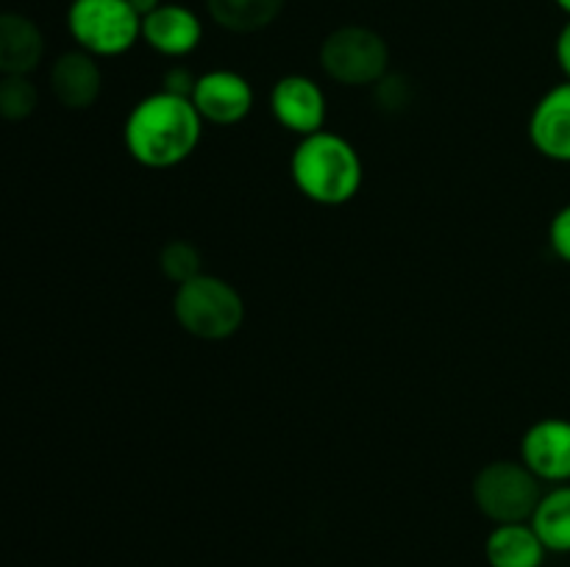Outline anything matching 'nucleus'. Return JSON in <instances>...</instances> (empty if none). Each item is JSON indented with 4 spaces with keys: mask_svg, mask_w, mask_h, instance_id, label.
Wrapping results in <instances>:
<instances>
[{
    "mask_svg": "<svg viewBox=\"0 0 570 567\" xmlns=\"http://www.w3.org/2000/svg\"><path fill=\"white\" fill-rule=\"evenodd\" d=\"M546 545L532 523H504L490 531L484 556L490 567H543Z\"/></svg>",
    "mask_w": 570,
    "mask_h": 567,
    "instance_id": "4468645a",
    "label": "nucleus"
},
{
    "mask_svg": "<svg viewBox=\"0 0 570 567\" xmlns=\"http://www.w3.org/2000/svg\"><path fill=\"white\" fill-rule=\"evenodd\" d=\"M521 461L543 484H570V420L543 417L521 439Z\"/></svg>",
    "mask_w": 570,
    "mask_h": 567,
    "instance_id": "1a4fd4ad",
    "label": "nucleus"
},
{
    "mask_svg": "<svg viewBox=\"0 0 570 567\" xmlns=\"http://www.w3.org/2000/svg\"><path fill=\"white\" fill-rule=\"evenodd\" d=\"M39 103V92L28 76H0V117L9 122H20L33 115Z\"/></svg>",
    "mask_w": 570,
    "mask_h": 567,
    "instance_id": "f3484780",
    "label": "nucleus"
},
{
    "mask_svg": "<svg viewBox=\"0 0 570 567\" xmlns=\"http://www.w3.org/2000/svg\"><path fill=\"white\" fill-rule=\"evenodd\" d=\"M50 92L65 109L81 111L95 106L104 92V70L98 59L81 48L61 53L50 67Z\"/></svg>",
    "mask_w": 570,
    "mask_h": 567,
    "instance_id": "f8f14e48",
    "label": "nucleus"
},
{
    "mask_svg": "<svg viewBox=\"0 0 570 567\" xmlns=\"http://www.w3.org/2000/svg\"><path fill=\"white\" fill-rule=\"evenodd\" d=\"M289 176L298 192L317 206H345L360 195L365 165L354 145L334 131L301 137L289 159Z\"/></svg>",
    "mask_w": 570,
    "mask_h": 567,
    "instance_id": "f03ea898",
    "label": "nucleus"
},
{
    "mask_svg": "<svg viewBox=\"0 0 570 567\" xmlns=\"http://www.w3.org/2000/svg\"><path fill=\"white\" fill-rule=\"evenodd\" d=\"M271 111L282 128L295 137H309L326 128L328 103L321 83L309 76H284L271 89Z\"/></svg>",
    "mask_w": 570,
    "mask_h": 567,
    "instance_id": "6e6552de",
    "label": "nucleus"
},
{
    "mask_svg": "<svg viewBox=\"0 0 570 567\" xmlns=\"http://www.w3.org/2000/svg\"><path fill=\"white\" fill-rule=\"evenodd\" d=\"M204 126L193 100L159 89L128 111L122 122V145L137 165L170 170L198 150Z\"/></svg>",
    "mask_w": 570,
    "mask_h": 567,
    "instance_id": "f257e3e1",
    "label": "nucleus"
},
{
    "mask_svg": "<svg viewBox=\"0 0 570 567\" xmlns=\"http://www.w3.org/2000/svg\"><path fill=\"white\" fill-rule=\"evenodd\" d=\"M173 317L189 337L204 339V342H220L243 328L245 300L226 278L200 272L176 287Z\"/></svg>",
    "mask_w": 570,
    "mask_h": 567,
    "instance_id": "7ed1b4c3",
    "label": "nucleus"
},
{
    "mask_svg": "<svg viewBox=\"0 0 570 567\" xmlns=\"http://www.w3.org/2000/svg\"><path fill=\"white\" fill-rule=\"evenodd\" d=\"M557 6H560V11H566V14L570 17V0H554Z\"/></svg>",
    "mask_w": 570,
    "mask_h": 567,
    "instance_id": "b1692460",
    "label": "nucleus"
},
{
    "mask_svg": "<svg viewBox=\"0 0 570 567\" xmlns=\"http://www.w3.org/2000/svg\"><path fill=\"white\" fill-rule=\"evenodd\" d=\"M554 59L557 67L562 70V76H566V81H570V17L554 39Z\"/></svg>",
    "mask_w": 570,
    "mask_h": 567,
    "instance_id": "4be33fe9",
    "label": "nucleus"
},
{
    "mask_svg": "<svg viewBox=\"0 0 570 567\" xmlns=\"http://www.w3.org/2000/svg\"><path fill=\"white\" fill-rule=\"evenodd\" d=\"M529 139L540 156L570 165V81L551 87L529 115Z\"/></svg>",
    "mask_w": 570,
    "mask_h": 567,
    "instance_id": "9b49d317",
    "label": "nucleus"
},
{
    "mask_svg": "<svg viewBox=\"0 0 570 567\" xmlns=\"http://www.w3.org/2000/svg\"><path fill=\"white\" fill-rule=\"evenodd\" d=\"M549 245L557 259L570 265V203L562 206L549 222Z\"/></svg>",
    "mask_w": 570,
    "mask_h": 567,
    "instance_id": "aec40b11",
    "label": "nucleus"
},
{
    "mask_svg": "<svg viewBox=\"0 0 570 567\" xmlns=\"http://www.w3.org/2000/svg\"><path fill=\"white\" fill-rule=\"evenodd\" d=\"M193 106L198 109L200 120L212 126H237L254 111L256 92L245 76L234 70H209L200 72L195 81Z\"/></svg>",
    "mask_w": 570,
    "mask_h": 567,
    "instance_id": "0eeeda50",
    "label": "nucleus"
},
{
    "mask_svg": "<svg viewBox=\"0 0 570 567\" xmlns=\"http://www.w3.org/2000/svg\"><path fill=\"white\" fill-rule=\"evenodd\" d=\"M45 56V37L31 17L0 11V76H31Z\"/></svg>",
    "mask_w": 570,
    "mask_h": 567,
    "instance_id": "ddd939ff",
    "label": "nucleus"
},
{
    "mask_svg": "<svg viewBox=\"0 0 570 567\" xmlns=\"http://www.w3.org/2000/svg\"><path fill=\"white\" fill-rule=\"evenodd\" d=\"M543 498V481L521 459H495L473 478V504L495 526L529 523Z\"/></svg>",
    "mask_w": 570,
    "mask_h": 567,
    "instance_id": "39448f33",
    "label": "nucleus"
},
{
    "mask_svg": "<svg viewBox=\"0 0 570 567\" xmlns=\"http://www.w3.org/2000/svg\"><path fill=\"white\" fill-rule=\"evenodd\" d=\"M67 31L95 59H115L142 42V17L128 0H72Z\"/></svg>",
    "mask_w": 570,
    "mask_h": 567,
    "instance_id": "20e7f679",
    "label": "nucleus"
},
{
    "mask_svg": "<svg viewBox=\"0 0 570 567\" xmlns=\"http://www.w3.org/2000/svg\"><path fill=\"white\" fill-rule=\"evenodd\" d=\"M195 81H198V76H193V72L187 70V67H170V70L165 72V87L167 92L173 94H184V98H189L195 89Z\"/></svg>",
    "mask_w": 570,
    "mask_h": 567,
    "instance_id": "412c9836",
    "label": "nucleus"
},
{
    "mask_svg": "<svg viewBox=\"0 0 570 567\" xmlns=\"http://www.w3.org/2000/svg\"><path fill=\"white\" fill-rule=\"evenodd\" d=\"M529 523L549 554H570V484H554L543 493Z\"/></svg>",
    "mask_w": 570,
    "mask_h": 567,
    "instance_id": "dca6fc26",
    "label": "nucleus"
},
{
    "mask_svg": "<svg viewBox=\"0 0 570 567\" xmlns=\"http://www.w3.org/2000/svg\"><path fill=\"white\" fill-rule=\"evenodd\" d=\"M287 0H206V11L232 33H256L282 17Z\"/></svg>",
    "mask_w": 570,
    "mask_h": 567,
    "instance_id": "2eb2a0df",
    "label": "nucleus"
},
{
    "mask_svg": "<svg viewBox=\"0 0 570 567\" xmlns=\"http://www.w3.org/2000/svg\"><path fill=\"white\" fill-rule=\"evenodd\" d=\"M317 59L340 87H376L390 72V44L367 26H340L326 33Z\"/></svg>",
    "mask_w": 570,
    "mask_h": 567,
    "instance_id": "423d86ee",
    "label": "nucleus"
},
{
    "mask_svg": "<svg viewBox=\"0 0 570 567\" xmlns=\"http://www.w3.org/2000/svg\"><path fill=\"white\" fill-rule=\"evenodd\" d=\"M128 3L134 6V11H137L139 17H148L150 11L159 9V6L165 3V0H128Z\"/></svg>",
    "mask_w": 570,
    "mask_h": 567,
    "instance_id": "5701e85b",
    "label": "nucleus"
},
{
    "mask_svg": "<svg viewBox=\"0 0 570 567\" xmlns=\"http://www.w3.org/2000/svg\"><path fill=\"white\" fill-rule=\"evenodd\" d=\"M204 39V22L189 6L161 3L142 17V42L167 59H184Z\"/></svg>",
    "mask_w": 570,
    "mask_h": 567,
    "instance_id": "9d476101",
    "label": "nucleus"
},
{
    "mask_svg": "<svg viewBox=\"0 0 570 567\" xmlns=\"http://www.w3.org/2000/svg\"><path fill=\"white\" fill-rule=\"evenodd\" d=\"M410 81H406L404 76H393V72H387V76L373 87V98H376V103L387 111L404 109V106L410 103Z\"/></svg>",
    "mask_w": 570,
    "mask_h": 567,
    "instance_id": "6ab92c4d",
    "label": "nucleus"
},
{
    "mask_svg": "<svg viewBox=\"0 0 570 567\" xmlns=\"http://www.w3.org/2000/svg\"><path fill=\"white\" fill-rule=\"evenodd\" d=\"M200 267H204L200 250L195 248L193 242H187V239H170V242L159 250L161 276H165L167 281L176 284V287L178 284L189 281V278L200 276V272H204Z\"/></svg>",
    "mask_w": 570,
    "mask_h": 567,
    "instance_id": "a211bd4d",
    "label": "nucleus"
}]
</instances>
